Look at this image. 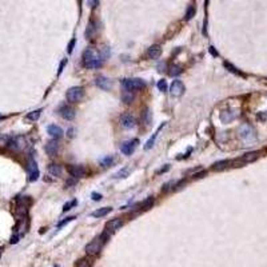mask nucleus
I'll list each match as a JSON object with an SVG mask.
<instances>
[{
  "label": "nucleus",
  "instance_id": "f257e3e1",
  "mask_svg": "<svg viewBox=\"0 0 267 267\" xmlns=\"http://www.w3.org/2000/svg\"><path fill=\"white\" fill-rule=\"evenodd\" d=\"M103 60L100 58V55L96 51H94L92 48H88V50L84 51L83 54V64L86 68H90V70H94V68H99L102 66Z\"/></svg>",
  "mask_w": 267,
  "mask_h": 267
},
{
  "label": "nucleus",
  "instance_id": "f03ea898",
  "mask_svg": "<svg viewBox=\"0 0 267 267\" xmlns=\"http://www.w3.org/2000/svg\"><path fill=\"white\" fill-rule=\"evenodd\" d=\"M106 239H107V232L104 234H102L99 238H95L92 242H90L87 246H86V254L87 255H96V254H99L100 253V250H102V246H103V243L106 242Z\"/></svg>",
  "mask_w": 267,
  "mask_h": 267
},
{
  "label": "nucleus",
  "instance_id": "7ed1b4c3",
  "mask_svg": "<svg viewBox=\"0 0 267 267\" xmlns=\"http://www.w3.org/2000/svg\"><path fill=\"white\" fill-rule=\"evenodd\" d=\"M120 84H122L123 87V91H138V90H143V88L146 87V83L144 80L142 79H123L122 82H120Z\"/></svg>",
  "mask_w": 267,
  "mask_h": 267
},
{
  "label": "nucleus",
  "instance_id": "20e7f679",
  "mask_svg": "<svg viewBox=\"0 0 267 267\" xmlns=\"http://www.w3.org/2000/svg\"><path fill=\"white\" fill-rule=\"evenodd\" d=\"M239 135L242 138V140L246 142V143H250V142L255 140V130L250 126V124H243L239 130Z\"/></svg>",
  "mask_w": 267,
  "mask_h": 267
},
{
  "label": "nucleus",
  "instance_id": "39448f33",
  "mask_svg": "<svg viewBox=\"0 0 267 267\" xmlns=\"http://www.w3.org/2000/svg\"><path fill=\"white\" fill-rule=\"evenodd\" d=\"M83 95H84V90L82 87H71L70 90L67 91V95H66V98H67V100L68 102H71V103H78L80 99L83 98Z\"/></svg>",
  "mask_w": 267,
  "mask_h": 267
},
{
  "label": "nucleus",
  "instance_id": "423d86ee",
  "mask_svg": "<svg viewBox=\"0 0 267 267\" xmlns=\"http://www.w3.org/2000/svg\"><path fill=\"white\" fill-rule=\"evenodd\" d=\"M39 179V168H38V163L35 162L34 158H30L28 162V180L30 182H35Z\"/></svg>",
  "mask_w": 267,
  "mask_h": 267
},
{
  "label": "nucleus",
  "instance_id": "0eeeda50",
  "mask_svg": "<svg viewBox=\"0 0 267 267\" xmlns=\"http://www.w3.org/2000/svg\"><path fill=\"white\" fill-rule=\"evenodd\" d=\"M26 144H27V142L23 136H16L8 140V148L15 150V151H22L26 147Z\"/></svg>",
  "mask_w": 267,
  "mask_h": 267
},
{
  "label": "nucleus",
  "instance_id": "6e6552de",
  "mask_svg": "<svg viewBox=\"0 0 267 267\" xmlns=\"http://www.w3.org/2000/svg\"><path fill=\"white\" fill-rule=\"evenodd\" d=\"M170 94H171L174 98H178V96H182L184 94V84L182 80H175L171 87H170Z\"/></svg>",
  "mask_w": 267,
  "mask_h": 267
},
{
  "label": "nucleus",
  "instance_id": "1a4fd4ad",
  "mask_svg": "<svg viewBox=\"0 0 267 267\" xmlns=\"http://www.w3.org/2000/svg\"><path fill=\"white\" fill-rule=\"evenodd\" d=\"M138 143H139V140L138 139H132V140H128V142H124L122 144V147H120V151H122L124 155H131L134 152V150L136 148Z\"/></svg>",
  "mask_w": 267,
  "mask_h": 267
},
{
  "label": "nucleus",
  "instance_id": "9d476101",
  "mask_svg": "<svg viewBox=\"0 0 267 267\" xmlns=\"http://www.w3.org/2000/svg\"><path fill=\"white\" fill-rule=\"evenodd\" d=\"M68 171H70L71 176L74 179H79V178H83L86 175V168L83 166H70L68 167Z\"/></svg>",
  "mask_w": 267,
  "mask_h": 267
},
{
  "label": "nucleus",
  "instance_id": "9b49d317",
  "mask_svg": "<svg viewBox=\"0 0 267 267\" xmlns=\"http://www.w3.org/2000/svg\"><path fill=\"white\" fill-rule=\"evenodd\" d=\"M123 226V220L120 218H115V219H111L106 223V232H112L116 231L118 228H120Z\"/></svg>",
  "mask_w": 267,
  "mask_h": 267
},
{
  "label": "nucleus",
  "instance_id": "f8f14e48",
  "mask_svg": "<svg viewBox=\"0 0 267 267\" xmlns=\"http://www.w3.org/2000/svg\"><path fill=\"white\" fill-rule=\"evenodd\" d=\"M120 124H122L123 128L130 130V128H132L135 126V119H134V116L130 114H123L120 116Z\"/></svg>",
  "mask_w": 267,
  "mask_h": 267
},
{
  "label": "nucleus",
  "instance_id": "ddd939ff",
  "mask_svg": "<svg viewBox=\"0 0 267 267\" xmlns=\"http://www.w3.org/2000/svg\"><path fill=\"white\" fill-rule=\"evenodd\" d=\"M60 115L63 116L66 120H74L75 119V110L70 106H63L62 108H60Z\"/></svg>",
  "mask_w": 267,
  "mask_h": 267
},
{
  "label": "nucleus",
  "instance_id": "4468645a",
  "mask_svg": "<svg viewBox=\"0 0 267 267\" xmlns=\"http://www.w3.org/2000/svg\"><path fill=\"white\" fill-rule=\"evenodd\" d=\"M160 55H162V47L158 46V44H154V46H151L147 50V56L150 59H152V60L159 59Z\"/></svg>",
  "mask_w": 267,
  "mask_h": 267
},
{
  "label": "nucleus",
  "instance_id": "2eb2a0df",
  "mask_svg": "<svg viewBox=\"0 0 267 267\" xmlns=\"http://www.w3.org/2000/svg\"><path fill=\"white\" fill-rule=\"evenodd\" d=\"M47 132L50 134V136H52L55 140L60 139L63 136V130L59 126H55V124H51V126L47 127Z\"/></svg>",
  "mask_w": 267,
  "mask_h": 267
},
{
  "label": "nucleus",
  "instance_id": "dca6fc26",
  "mask_svg": "<svg viewBox=\"0 0 267 267\" xmlns=\"http://www.w3.org/2000/svg\"><path fill=\"white\" fill-rule=\"evenodd\" d=\"M95 84L104 91H108L111 88V82H110V79L106 78V76H98L95 80Z\"/></svg>",
  "mask_w": 267,
  "mask_h": 267
},
{
  "label": "nucleus",
  "instance_id": "f3484780",
  "mask_svg": "<svg viewBox=\"0 0 267 267\" xmlns=\"http://www.w3.org/2000/svg\"><path fill=\"white\" fill-rule=\"evenodd\" d=\"M258 158H259V152H258V151H251V152L244 154V155L242 156L238 162H240V163H251V162L257 160Z\"/></svg>",
  "mask_w": 267,
  "mask_h": 267
},
{
  "label": "nucleus",
  "instance_id": "a211bd4d",
  "mask_svg": "<svg viewBox=\"0 0 267 267\" xmlns=\"http://www.w3.org/2000/svg\"><path fill=\"white\" fill-rule=\"evenodd\" d=\"M58 150H59V143H58V140H55V139L50 140L47 143V146H46V152L48 154V155H51V156L56 155Z\"/></svg>",
  "mask_w": 267,
  "mask_h": 267
},
{
  "label": "nucleus",
  "instance_id": "6ab92c4d",
  "mask_svg": "<svg viewBox=\"0 0 267 267\" xmlns=\"http://www.w3.org/2000/svg\"><path fill=\"white\" fill-rule=\"evenodd\" d=\"M47 172L51 174L52 176L58 178V176L62 175L63 168H62V166H60V164H50V166H48V168H47Z\"/></svg>",
  "mask_w": 267,
  "mask_h": 267
},
{
  "label": "nucleus",
  "instance_id": "aec40b11",
  "mask_svg": "<svg viewBox=\"0 0 267 267\" xmlns=\"http://www.w3.org/2000/svg\"><path fill=\"white\" fill-rule=\"evenodd\" d=\"M164 124H166V123H162V124H160V127H159V128H158V130H156V132L154 134V135H152V136H151V138H150V139L147 140V143L144 144V150H151V148L154 147V143H155V139H156V136L159 135V132H160V130H162V128L164 127Z\"/></svg>",
  "mask_w": 267,
  "mask_h": 267
},
{
  "label": "nucleus",
  "instance_id": "412c9836",
  "mask_svg": "<svg viewBox=\"0 0 267 267\" xmlns=\"http://www.w3.org/2000/svg\"><path fill=\"white\" fill-rule=\"evenodd\" d=\"M230 164H232V162H231V160H228V159H226V160H220V162H216V163L212 166V170H214V171H222V170L227 168Z\"/></svg>",
  "mask_w": 267,
  "mask_h": 267
},
{
  "label": "nucleus",
  "instance_id": "4be33fe9",
  "mask_svg": "<svg viewBox=\"0 0 267 267\" xmlns=\"http://www.w3.org/2000/svg\"><path fill=\"white\" fill-rule=\"evenodd\" d=\"M236 118V114H234L232 111H223L220 114V120L223 123H228V122H231L232 119H235Z\"/></svg>",
  "mask_w": 267,
  "mask_h": 267
},
{
  "label": "nucleus",
  "instance_id": "5701e85b",
  "mask_svg": "<svg viewBox=\"0 0 267 267\" xmlns=\"http://www.w3.org/2000/svg\"><path fill=\"white\" fill-rule=\"evenodd\" d=\"M112 211V207H103V208H99V210H96V211H94L92 212V216H95V218H102V216H106V215H108Z\"/></svg>",
  "mask_w": 267,
  "mask_h": 267
},
{
  "label": "nucleus",
  "instance_id": "b1692460",
  "mask_svg": "<svg viewBox=\"0 0 267 267\" xmlns=\"http://www.w3.org/2000/svg\"><path fill=\"white\" fill-rule=\"evenodd\" d=\"M42 111H43L42 108H39V110L28 112V115L26 116V120H28V122H35V120H38L40 118V115H42Z\"/></svg>",
  "mask_w": 267,
  "mask_h": 267
},
{
  "label": "nucleus",
  "instance_id": "393cba45",
  "mask_svg": "<svg viewBox=\"0 0 267 267\" xmlns=\"http://www.w3.org/2000/svg\"><path fill=\"white\" fill-rule=\"evenodd\" d=\"M154 196H148L146 200H143L142 203L139 204V207H140V210H150L154 206Z\"/></svg>",
  "mask_w": 267,
  "mask_h": 267
},
{
  "label": "nucleus",
  "instance_id": "a878e982",
  "mask_svg": "<svg viewBox=\"0 0 267 267\" xmlns=\"http://www.w3.org/2000/svg\"><path fill=\"white\" fill-rule=\"evenodd\" d=\"M122 100H123V103H126V104L132 103V100H134V94H132V92H130V91H123Z\"/></svg>",
  "mask_w": 267,
  "mask_h": 267
},
{
  "label": "nucleus",
  "instance_id": "bb28decb",
  "mask_svg": "<svg viewBox=\"0 0 267 267\" xmlns=\"http://www.w3.org/2000/svg\"><path fill=\"white\" fill-rule=\"evenodd\" d=\"M223 66H224L226 68H227V70H228L230 72H232V74H235V75H239V76H244V75L242 74V72H240L239 70H238L236 67H234L231 63H228V62H224V63H223Z\"/></svg>",
  "mask_w": 267,
  "mask_h": 267
},
{
  "label": "nucleus",
  "instance_id": "cd10ccee",
  "mask_svg": "<svg viewBox=\"0 0 267 267\" xmlns=\"http://www.w3.org/2000/svg\"><path fill=\"white\" fill-rule=\"evenodd\" d=\"M128 174H130V167H126V168L119 170V171L114 175V178H115V179H122V178L128 176Z\"/></svg>",
  "mask_w": 267,
  "mask_h": 267
},
{
  "label": "nucleus",
  "instance_id": "c85d7f7f",
  "mask_svg": "<svg viewBox=\"0 0 267 267\" xmlns=\"http://www.w3.org/2000/svg\"><path fill=\"white\" fill-rule=\"evenodd\" d=\"M92 261L90 258H83V259H79L76 262V267H91Z\"/></svg>",
  "mask_w": 267,
  "mask_h": 267
},
{
  "label": "nucleus",
  "instance_id": "c756f323",
  "mask_svg": "<svg viewBox=\"0 0 267 267\" xmlns=\"http://www.w3.org/2000/svg\"><path fill=\"white\" fill-rule=\"evenodd\" d=\"M114 160H115V156L110 155V156L103 158V159L100 160V164H102V166H104V167H108V166H111L112 163H114Z\"/></svg>",
  "mask_w": 267,
  "mask_h": 267
},
{
  "label": "nucleus",
  "instance_id": "7c9ffc66",
  "mask_svg": "<svg viewBox=\"0 0 267 267\" xmlns=\"http://www.w3.org/2000/svg\"><path fill=\"white\" fill-rule=\"evenodd\" d=\"M195 12H196L195 6H190V7H188V10H187V12H186L184 20H191V19L194 18V16H195Z\"/></svg>",
  "mask_w": 267,
  "mask_h": 267
},
{
  "label": "nucleus",
  "instance_id": "2f4dec72",
  "mask_svg": "<svg viewBox=\"0 0 267 267\" xmlns=\"http://www.w3.org/2000/svg\"><path fill=\"white\" fill-rule=\"evenodd\" d=\"M168 74H170V76H176V75L182 74V68L178 67V66H171V67H170Z\"/></svg>",
  "mask_w": 267,
  "mask_h": 267
},
{
  "label": "nucleus",
  "instance_id": "473e14b6",
  "mask_svg": "<svg viewBox=\"0 0 267 267\" xmlns=\"http://www.w3.org/2000/svg\"><path fill=\"white\" fill-rule=\"evenodd\" d=\"M156 87L159 88V91L166 92V91H167V82H166L164 79H162V80H159V82L156 83Z\"/></svg>",
  "mask_w": 267,
  "mask_h": 267
},
{
  "label": "nucleus",
  "instance_id": "72a5a7b5",
  "mask_svg": "<svg viewBox=\"0 0 267 267\" xmlns=\"http://www.w3.org/2000/svg\"><path fill=\"white\" fill-rule=\"evenodd\" d=\"M94 35H95V27H94V24L92 23H90L88 24V27H87V31H86V36L87 38H92Z\"/></svg>",
  "mask_w": 267,
  "mask_h": 267
},
{
  "label": "nucleus",
  "instance_id": "f704fd0d",
  "mask_svg": "<svg viewBox=\"0 0 267 267\" xmlns=\"http://www.w3.org/2000/svg\"><path fill=\"white\" fill-rule=\"evenodd\" d=\"M75 218H76V216H68V218H66V219H63L62 222H59V223H58V227H59V228H60V227H63V226H66L67 223H70V222H72V220L75 219Z\"/></svg>",
  "mask_w": 267,
  "mask_h": 267
},
{
  "label": "nucleus",
  "instance_id": "c9c22d12",
  "mask_svg": "<svg viewBox=\"0 0 267 267\" xmlns=\"http://www.w3.org/2000/svg\"><path fill=\"white\" fill-rule=\"evenodd\" d=\"M143 120H144V123H147V124L151 123V111H150V110H146V111H144V114H143Z\"/></svg>",
  "mask_w": 267,
  "mask_h": 267
},
{
  "label": "nucleus",
  "instance_id": "e433bc0d",
  "mask_svg": "<svg viewBox=\"0 0 267 267\" xmlns=\"http://www.w3.org/2000/svg\"><path fill=\"white\" fill-rule=\"evenodd\" d=\"M257 119L259 120V122H266V120H267V111L258 112V114H257Z\"/></svg>",
  "mask_w": 267,
  "mask_h": 267
},
{
  "label": "nucleus",
  "instance_id": "4c0bfd02",
  "mask_svg": "<svg viewBox=\"0 0 267 267\" xmlns=\"http://www.w3.org/2000/svg\"><path fill=\"white\" fill-rule=\"evenodd\" d=\"M75 204H76V200H75V199H74V200H72V202H71V200H70V202H67V203H66V204H64V206H63V211H64V212H66V211H68V210H71V208H72V207H74V206H75Z\"/></svg>",
  "mask_w": 267,
  "mask_h": 267
},
{
  "label": "nucleus",
  "instance_id": "58836bf2",
  "mask_svg": "<svg viewBox=\"0 0 267 267\" xmlns=\"http://www.w3.org/2000/svg\"><path fill=\"white\" fill-rule=\"evenodd\" d=\"M75 43H76V40L75 39H72V42L68 44V54H72V51H74V47H75Z\"/></svg>",
  "mask_w": 267,
  "mask_h": 267
},
{
  "label": "nucleus",
  "instance_id": "ea45409f",
  "mask_svg": "<svg viewBox=\"0 0 267 267\" xmlns=\"http://www.w3.org/2000/svg\"><path fill=\"white\" fill-rule=\"evenodd\" d=\"M91 198H92V199H94V200H96V202H98V200H100V199H102L103 196L100 195L99 192H92V194H91Z\"/></svg>",
  "mask_w": 267,
  "mask_h": 267
},
{
  "label": "nucleus",
  "instance_id": "a19ab883",
  "mask_svg": "<svg viewBox=\"0 0 267 267\" xmlns=\"http://www.w3.org/2000/svg\"><path fill=\"white\" fill-rule=\"evenodd\" d=\"M66 63H67V60H63V62H62V64H60V67H59V71H58V75L62 74V71H63L64 66H66Z\"/></svg>",
  "mask_w": 267,
  "mask_h": 267
},
{
  "label": "nucleus",
  "instance_id": "79ce46f5",
  "mask_svg": "<svg viewBox=\"0 0 267 267\" xmlns=\"http://www.w3.org/2000/svg\"><path fill=\"white\" fill-rule=\"evenodd\" d=\"M10 242H11V243H12V244H15V243H18V242H19V235H14V236H12V238H11V240H10Z\"/></svg>",
  "mask_w": 267,
  "mask_h": 267
},
{
  "label": "nucleus",
  "instance_id": "37998d69",
  "mask_svg": "<svg viewBox=\"0 0 267 267\" xmlns=\"http://www.w3.org/2000/svg\"><path fill=\"white\" fill-rule=\"evenodd\" d=\"M167 170H170V164H166L163 168H162V170H159V171H158V174H163L164 171H167Z\"/></svg>",
  "mask_w": 267,
  "mask_h": 267
},
{
  "label": "nucleus",
  "instance_id": "c03bdc74",
  "mask_svg": "<svg viewBox=\"0 0 267 267\" xmlns=\"http://www.w3.org/2000/svg\"><path fill=\"white\" fill-rule=\"evenodd\" d=\"M208 51L211 52V55H212V56H218V52L215 51V48H214V47H210V48H208Z\"/></svg>",
  "mask_w": 267,
  "mask_h": 267
},
{
  "label": "nucleus",
  "instance_id": "a18cd8bd",
  "mask_svg": "<svg viewBox=\"0 0 267 267\" xmlns=\"http://www.w3.org/2000/svg\"><path fill=\"white\" fill-rule=\"evenodd\" d=\"M204 174H206L204 171H202L200 174H195V175H194V178H202V176H203V175H204Z\"/></svg>",
  "mask_w": 267,
  "mask_h": 267
},
{
  "label": "nucleus",
  "instance_id": "49530a36",
  "mask_svg": "<svg viewBox=\"0 0 267 267\" xmlns=\"http://www.w3.org/2000/svg\"><path fill=\"white\" fill-rule=\"evenodd\" d=\"M99 2H91L90 4H91V7H96V4H98Z\"/></svg>",
  "mask_w": 267,
  "mask_h": 267
},
{
  "label": "nucleus",
  "instance_id": "de8ad7c7",
  "mask_svg": "<svg viewBox=\"0 0 267 267\" xmlns=\"http://www.w3.org/2000/svg\"><path fill=\"white\" fill-rule=\"evenodd\" d=\"M2 119H3V116H0V120H2Z\"/></svg>",
  "mask_w": 267,
  "mask_h": 267
},
{
  "label": "nucleus",
  "instance_id": "09e8293b",
  "mask_svg": "<svg viewBox=\"0 0 267 267\" xmlns=\"http://www.w3.org/2000/svg\"><path fill=\"white\" fill-rule=\"evenodd\" d=\"M55 267H58V266H55Z\"/></svg>",
  "mask_w": 267,
  "mask_h": 267
}]
</instances>
